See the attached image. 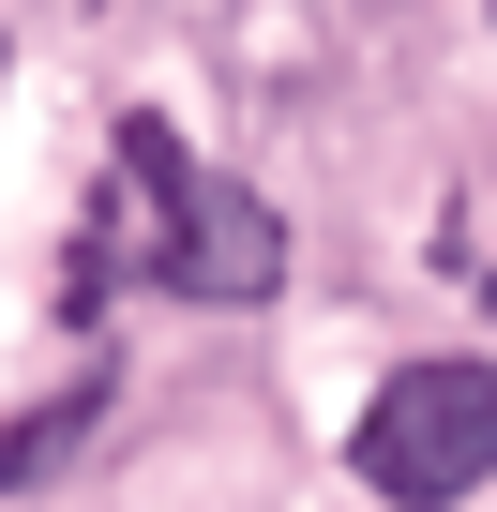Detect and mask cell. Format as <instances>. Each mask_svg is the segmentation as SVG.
Here are the masks:
<instances>
[{"instance_id": "2", "label": "cell", "mask_w": 497, "mask_h": 512, "mask_svg": "<svg viewBox=\"0 0 497 512\" xmlns=\"http://www.w3.org/2000/svg\"><path fill=\"white\" fill-rule=\"evenodd\" d=\"M347 467L392 497V512H467L482 482H497V362H407L377 407H362V437H347Z\"/></svg>"}, {"instance_id": "3", "label": "cell", "mask_w": 497, "mask_h": 512, "mask_svg": "<svg viewBox=\"0 0 497 512\" xmlns=\"http://www.w3.org/2000/svg\"><path fill=\"white\" fill-rule=\"evenodd\" d=\"M91 422H106V362H76V392H46V407L0 422V497H31L46 467H76V452H91Z\"/></svg>"}, {"instance_id": "1", "label": "cell", "mask_w": 497, "mask_h": 512, "mask_svg": "<svg viewBox=\"0 0 497 512\" xmlns=\"http://www.w3.org/2000/svg\"><path fill=\"white\" fill-rule=\"evenodd\" d=\"M121 181L151 196V287H181V302H272V287H287V226H272V196L181 166L166 121H121Z\"/></svg>"}, {"instance_id": "4", "label": "cell", "mask_w": 497, "mask_h": 512, "mask_svg": "<svg viewBox=\"0 0 497 512\" xmlns=\"http://www.w3.org/2000/svg\"><path fill=\"white\" fill-rule=\"evenodd\" d=\"M482 16H497V0H482Z\"/></svg>"}]
</instances>
